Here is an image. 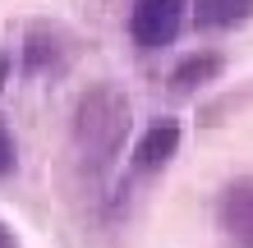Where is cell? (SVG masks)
Here are the masks:
<instances>
[{
    "label": "cell",
    "instance_id": "cell-1",
    "mask_svg": "<svg viewBox=\"0 0 253 248\" xmlns=\"http://www.w3.org/2000/svg\"><path fill=\"white\" fill-rule=\"evenodd\" d=\"M129 97L115 83H97L92 92L79 97V110H74V142H79L83 156H92L97 166H106L120 156L125 138H129Z\"/></svg>",
    "mask_w": 253,
    "mask_h": 248
},
{
    "label": "cell",
    "instance_id": "cell-2",
    "mask_svg": "<svg viewBox=\"0 0 253 248\" xmlns=\"http://www.w3.org/2000/svg\"><path fill=\"white\" fill-rule=\"evenodd\" d=\"M189 14V0H133L129 9V37L138 51H161L180 37Z\"/></svg>",
    "mask_w": 253,
    "mask_h": 248
},
{
    "label": "cell",
    "instance_id": "cell-3",
    "mask_svg": "<svg viewBox=\"0 0 253 248\" xmlns=\"http://www.w3.org/2000/svg\"><path fill=\"white\" fill-rule=\"evenodd\" d=\"M216 225L230 248H253V179H235L216 198Z\"/></svg>",
    "mask_w": 253,
    "mask_h": 248
},
{
    "label": "cell",
    "instance_id": "cell-4",
    "mask_svg": "<svg viewBox=\"0 0 253 248\" xmlns=\"http://www.w3.org/2000/svg\"><path fill=\"white\" fill-rule=\"evenodd\" d=\"M175 147H180V124H175V120H157V124L138 138L129 170H133V175H152V170H161V166L175 156Z\"/></svg>",
    "mask_w": 253,
    "mask_h": 248
},
{
    "label": "cell",
    "instance_id": "cell-5",
    "mask_svg": "<svg viewBox=\"0 0 253 248\" xmlns=\"http://www.w3.org/2000/svg\"><path fill=\"white\" fill-rule=\"evenodd\" d=\"M216 74H221V55H216V51L184 55V60L170 69V92H175V97H189V92H198L203 83H212Z\"/></svg>",
    "mask_w": 253,
    "mask_h": 248
},
{
    "label": "cell",
    "instance_id": "cell-6",
    "mask_svg": "<svg viewBox=\"0 0 253 248\" xmlns=\"http://www.w3.org/2000/svg\"><path fill=\"white\" fill-rule=\"evenodd\" d=\"M253 19V0H193L198 28H240Z\"/></svg>",
    "mask_w": 253,
    "mask_h": 248
},
{
    "label": "cell",
    "instance_id": "cell-7",
    "mask_svg": "<svg viewBox=\"0 0 253 248\" xmlns=\"http://www.w3.org/2000/svg\"><path fill=\"white\" fill-rule=\"evenodd\" d=\"M46 69H65L60 41H55V33H46V28H33L28 41H23V74L37 78V74H46Z\"/></svg>",
    "mask_w": 253,
    "mask_h": 248
},
{
    "label": "cell",
    "instance_id": "cell-8",
    "mask_svg": "<svg viewBox=\"0 0 253 248\" xmlns=\"http://www.w3.org/2000/svg\"><path fill=\"white\" fill-rule=\"evenodd\" d=\"M14 161H19V156H14V138H9V129L0 124V179L14 170Z\"/></svg>",
    "mask_w": 253,
    "mask_h": 248
},
{
    "label": "cell",
    "instance_id": "cell-9",
    "mask_svg": "<svg viewBox=\"0 0 253 248\" xmlns=\"http://www.w3.org/2000/svg\"><path fill=\"white\" fill-rule=\"evenodd\" d=\"M9 69H14V55L0 51V92H5V83H9Z\"/></svg>",
    "mask_w": 253,
    "mask_h": 248
},
{
    "label": "cell",
    "instance_id": "cell-10",
    "mask_svg": "<svg viewBox=\"0 0 253 248\" xmlns=\"http://www.w3.org/2000/svg\"><path fill=\"white\" fill-rule=\"evenodd\" d=\"M0 248H19V244H14V235H9V225H5V221H0Z\"/></svg>",
    "mask_w": 253,
    "mask_h": 248
}]
</instances>
